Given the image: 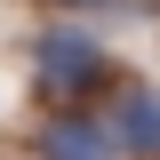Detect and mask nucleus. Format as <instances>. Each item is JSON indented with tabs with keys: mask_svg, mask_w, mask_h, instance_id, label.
<instances>
[{
	"mask_svg": "<svg viewBox=\"0 0 160 160\" xmlns=\"http://www.w3.org/2000/svg\"><path fill=\"white\" fill-rule=\"evenodd\" d=\"M32 72L48 96H96V88H112V56H104L96 32H80V24H48V32L32 40Z\"/></svg>",
	"mask_w": 160,
	"mask_h": 160,
	"instance_id": "f257e3e1",
	"label": "nucleus"
},
{
	"mask_svg": "<svg viewBox=\"0 0 160 160\" xmlns=\"http://www.w3.org/2000/svg\"><path fill=\"white\" fill-rule=\"evenodd\" d=\"M120 152H128L120 128L96 120V112H56L40 128V160H120Z\"/></svg>",
	"mask_w": 160,
	"mask_h": 160,
	"instance_id": "f03ea898",
	"label": "nucleus"
},
{
	"mask_svg": "<svg viewBox=\"0 0 160 160\" xmlns=\"http://www.w3.org/2000/svg\"><path fill=\"white\" fill-rule=\"evenodd\" d=\"M112 128H120L128 152L160 160V88H152V80H128V88L112 96Z\"/></svg>",
	"mask_w": 160,
	"mask_h": 160,
	"instance_id": "7ed1b4c3",
	"label": "nucleus"
},
{
	"mask_svg": "<svg viewBox=\"0 0 160 160\" xmlns=\"http://www.w3.org/2000/svg\"><path fill=\"white\" fill-rule=\"evenodd\" d=\"M56 8H104V0H56Z\"/></svg>",
	"mask_w": 160,
	"mask_h": 160,
	"instance_id": "20e7f679",
	"label": "nucleus"
}]
</instances>
